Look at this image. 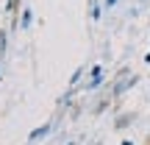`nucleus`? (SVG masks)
Masks as SVG:
<instances>
[{
	"label": "nucleus",
	"instance_id": "7ed1b4c3",
	"mask_svg": "<svg viewBox=\"0 0 150 145\" xmlns=\"http://www.w3.org/2000/svg\"><path fill=\"white\" fill-rule=\"evenodd\" d=\"M100 81H103L100 67H92V81H89V89H97V86H100Z\"/></svg>",
	"mask_w": 150,
	"mask_h": 145
},
{
	"label": "nucleus",
	"instance_id": "f03ea898",
	"mask_svg": "<svg viewBox=\"0 0 150 145\" xmlns=\"http://www.w3.org/2000/svg\"><path fill=\"white\" fill-rule=\"evenodd\" d=\"M47 134H50V126L45 123V126H39L36 131H31V137H28V140H31V142H36V140H42V137H47Z\"/></svg>",
	"mask_w": 150,
	"mask_h": 145
},
{
	"label": "nucleus",
	"instance_id": "423d86ee",
	"mask_svg": "<svg viewBox=\"0 0 150 145\" xmlns=\"http://www.w3.org/2000/svg\"><path fill=\"white\" fill-rule=\"evenodd\" d=\"M122 145H134V142H128V140H125V142H122Z\"/></svg>",
	"mask_w": 150,
	"mask_h": 145
},
{
	"label": "nucleus",
	"instance_id": "f257e3e1",
	"mask_svg": "<svg viewBox=\"0 0 150 145\" xmlns=\"http://www.w3.org/2000/svg\"><path fill=\"white\" fill-rule=\"evenodd\" d=\"M136 81H139V78H136V75H128V73H122V78H120L117 84H114L111 95H114V98H120V95H122L125 89H131V86H136Z\"/></svg>",
	"mask_w": 150,
	"mask_h": 145
},
{
	"label": "nucleus",
	"instance_id": "39448f33",
	"mask_svg": "<svg viewBox=\"0 0 150 145\" xmlns=\"http://www.w3.org/2000/svg\"><path fill=\"white\" fill-rule=\"evenodd\" d=\"M31 25V11H22V28Z\"/></svg>",
	"mask_w": 150,
	"mask_h": 145
},
{
	"label": "nucleus",
	"instance_id": "20e7f679",
	"mask_svg": "<svg viewBox=\"0 0 150 145\" xmlns=\"http://www.w3.org/2000/svg\"><path fill=\"white\" fill-rule=\"evenodd\" d=\"M81 75H83V67H78V70L72 73V78H70V86H78V81H81Z\"/></svg>",
	"mask_w": 150,
	"mask_h": 145
}]
</instances>
